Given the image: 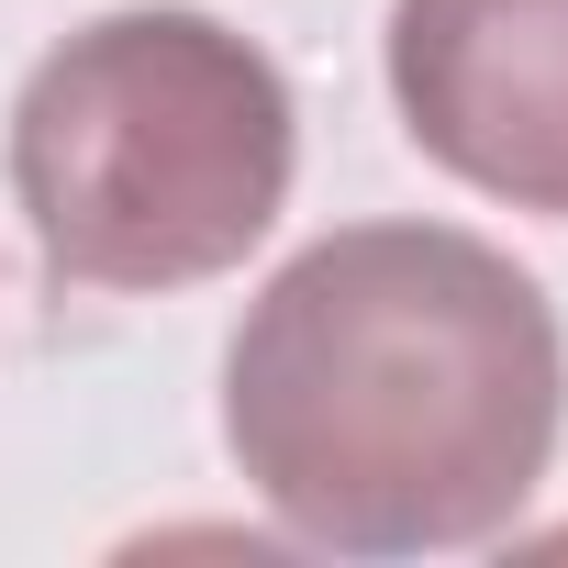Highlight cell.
Wrapping results in <instances>:
<instances>
[{
	"label": "cell",
	"mask_w": 568,
	"mask_h": 568,
	"mask_svg": "<svg viewBox=\"0 0 568 568\" xmlns=\"http://www.w3.org/2000/svg\"><path fill=\"white\" fill-rule=\"evenodd\" d=\"M568 435V335L468 223H335L245 302L223 446L324 557L490 546Z\"/></svg>",
	"instance_id": "cell-1"
},
{
	"label": "cell",
	"mask_w": 568,
	"mask_h": 568,
	"mask_svg": "<svg viewBox=\"0 0 568 568\" xmlns=\"http://www.w3.org/2000/svg\"><path fill=\"white\" fill-rule=\"evenodd\" d=\"M291 179V79L201 0L57 34L12 101V201L68 291H201L278 234Z\"/></svg>",
	"instance_id": "cell-2"
},
{
	"label": "cell",
	"mask_w": 568,
	"mask_h": 568,
	"mask_svg": "<svg viewBox=\"0 0 568 568\" xmlns=\"http://www.w3.org/2000/svg\"><path fill=\"white\" fill-rule=\"evenodd\" d=\"M379 68L457 190L568 223V0H390Z\"/></svg>",
	"instance_id": "cell-3"
}]
</instances>
